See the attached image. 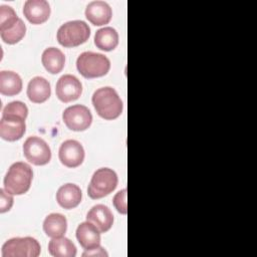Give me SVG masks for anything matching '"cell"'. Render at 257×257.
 I'll return each instance as SVG.
<instances>
[{"mask_svg":"<svg viewBox=\"0 0 257 257\" xmlns=\"http://www.w3.org/2000/svg\"><path fill=\"white\" fill-rule=\"evenodd\" d=\"M62 119L65 125L74 132H82L89 127L92 121L90 110L82 104L71 105L64 109Z\"/></svg>","mask_w":257,"mask_h":257,"instance_id":"cell-8","label":"cell"},{"mask_svg":"<svg viewBox=\"0 0 257 257\" xmlns=\"http://www.w3.org/2000/svg\"><path fill=\"white\" fill-rule=\"evenodd\" d=\"M82 194L80 188L75 184H65L56 193L57 203L64 209H73L81 202Z\"/></svg>","mask_w":257,"mask_h":257,"instance_id":"cell-16","label":"cell"},{"mask_svg":"<svg viewBox=\"0 0 257 257\" xmlns=\"http://www.w3.org/2000/svg\"><path fill=\"white\" fill-rule=\"evenodd\" d=\"M76 67L83 77L95 78L103 76L109 71L110 61L101 53L85 51L77 57Z\"/></svg>","mask_w":257,"mask_h":257,"instance_id":"cell-3","label":"cell"},{"mask_svg":"<svg viewBox=\"0 0 257 257\" xmlns=\"http://www.w3.org/2000/svg\"><path fill=\"white\" fill-rule=\"evenodd\" d=\"M23 154L28 162L43 166L50 162L51 151L47 143L38 137H29L23 144Z\"/></svg>","mask_w":257,"mask_h":257,"instance_id":"cell-7","label":"cell"},{"mask_svg":"<svg viewBox=\"0 0 257 257\" xmlns=\"http://www.w3.org/2000/svg\"><path fill=\"white\" fill-rule=\"evenodd\" d=\"M92 104L97 114L107 120L118 117L123 107L117 92L110 86L96 89L92 95Z\"/></svg>","mask_w":257,"mask_h":257,"instance_id":"cell-1","label":"cell"},{"mask_svg":"<svg viewBox=\"0 0 257 257\" xmlns=\"http://www.w3.org/2000/svg\"><path fill=\"white\" fill-rule=\"evenodd\" d=\"M22 89V80L14 71L2 70L0 72V92L3 95H16Z\"/></svg>","mask_w":257,"mask_h":257,"instance_id":"cell-19","label":"cell"},{"mask_svg":"<svg viewBox=\"0 0 257 257\" xmlns=\"http://www.w3.org/2000/svg\"><path fill=\"white\" fill-rule=\"evenodd\" d=\"M76 238L80 246L85 250L100 246V232L88 221L78 225L76 229Z\"/></svg>","mask_w":257,"mask_h":257,"instance_id":"cell-15","label":"cell"},{"mask_svg":"<svg viewBox=\"0 0 257 257\" xmlns=\"http://www.w3.org/2000/svg\"><path fill=\"white\" fill-rule=\"evenodd\" d=\"M86 221L92 223L100 233L107 232L113 224V215L110 209L102 204L93 206L86 214Z\"/></svg>","mask_w":257,"mask_h":257,"instance_id":"cell-13","label":"cell"},{"mask_svg":"<svg viewBox=\"0 0 257 257\" xmlns=\"http://www.w3.org/2000/svg\"><path fill=\"white\" fill-rule=\"evenodd\" d=\"M113 206L120 214H126L127 213V207H126V189H122L121 191H118L115 196L113 197Z\"/></svg>","mask_w":257,"mask_h":257,"instance_id":"cell-26","label":"cell"},{"mask_svg":"<svg viewBox=\"0 0 257 257\" xmlns=\"http://www.w3.org/2000/svg\"><path fill=\"white\" fill-rule=\"evenodd\" d=\"M67 229L66 218L59 213L49 214L43 222V230L48 237L56 238L65 234Z\"/></svg>","mask_w":257,"mask_h":257,"instance_id":"cell-20","label":"cell"},{"mask_svg":"<svg viewBox=\"0 0 257 257\" xmlns=\"http://www.w3.org/2000/svg\"><path fill=\"white\" fill-rule=\"evenodd\" d=\"M112 16L110 6L104 1H92L85 8L86 19L95 26L107 24Z\"/></svg>","mask_w":257,"mask_h":257,"instance_id":"cell-14","label":"cell"},{"mask_svg":"<svg viewBox=\"0 0 257 257\" xmlns=\"http://www.w3.org/2000/svg\"><path fill=\"white\" fill-rule=\"evenodd\" d=\"M117 182V175L114 171L109 168H100L94 172L87 188V194L93 200L103 198L116 188Z\"/></svg>","mask_w":257,"mask_h":257,"instance_id":"cell-5","label":"cell"},{"mask_svg":"<svg viewBox=\"0 0 257 257\" xmlns=\"http://www.w3.org/2000/svg\"><path fill=\"white\" fill-rule=\"evenodd\" d=\"M58 157L62 165L67 168H76L84 160V150L81 144L75 140L63 142L59 148Z\"/></svg>","mask_w":257,"mask_h":257,"instance_id":"cell-11","label":"cell"},{"mask_svg":"<svg viewBox=\"0 0 257 257\" xmlns=\"http://www.w3.org/2000/svg\"><path fill=\"white\" fill-rule=\"evenodd\" d=\"M13 197L5 189H0V212L5 213L11 209Z\"/></svg>","mask_w":257,"mask_h":257,"instance_id":"cell-27","label":"cell"},{"mask_svg":"<svg viewBox=\"0 0 257 257\" xmlns=\"http://www.w3.org/2000/svg\"><path fill=\"white\" fill-rule=\"evenodd\" d=\"M2 114H11V115H19L24 118L27 117L28 108L25 103L22 101H12L9 102L2 110Z\"/></svg>","mask_w":257,"mask_h":257,"instance_id":"cell-25","label":"cell"},{"mask_svg":"<svg viewBox=\"0 0 257 257\" xmlns=\"http://www.w3.org/2000/svg\"><path fill=\"white\" fill-rule=\"evenodd\" d=\"M48 251L54 257H74L76 255L75 245L63 236L52 238L48 244Z\"/></svg>","mask_w":257,"mask_h":257,"instance_id":"cell-22","label":"cell"},{"mask_svg":"<svg viewBox=\"0 0 257 257\" xmlns=\"http://www.w3.org/2000/svg\"><path fill=\"white\" fill-rule=\"evenodd\" d=\"M95 46L103 51L113 50L118 44V34L112 27L98 29L94 35Z\"/></svg>","mask_w":257,"mask_h":257,"instance_id":"cell-21","label":"cell"},{"mask_svg":"<svg viewBox=\"0 0 257 257\" xmlns=\"http://www.w3.org/2000/svg\"><path fill=\"white\" fill-rule=\"evenodd\" d=\"M26 33V26L22 19H18V21L4 31H0V35L2 40L7 44H15L19 42Z\"/></svg>","mask_w":257,"mask_h":257,"instance_id":"cell-23","label":"cell"},{"mask_svg":"<svg viewBox=\"0 0 257 257\" xmlns=\"http://www.w3.org/2000/svg\"><path fill=\"white\" fill-rule=\"evenodd\" d=\"M51 94V88L48 80L41 76L33 77L27 86V96L34 103L46 101Z\"/></svg>","mask_w":257,"mask_h":257,"instance_id":"cell-17","label":"cell"},{"mask_svg":"<svg viewBox=\"0 0 257 257\" xmlns=\"http://www.w3.org/2000/svg\"><path fill=\"white\" fill-rule=\"evenodd\" d=\"M41 61L44 68L48 72L52 74H57L64 67L65 56L62 53V51L59 50L58 48L48 47L43 51Z\"/></svg>","mask_w":257,"mask_h":257,"instance_id":"cell-18","label":"cell"},{"mask_svg":"<svg viewBox=\"0 0 257 257\" xmlns=\"http://www.w3.org/2000/svg\"><path fill=\"white\" fill-rule=\"evenodd\" d=\"M90 28L82 20H72L62 24L57 30V41L64 47L78 46L89 38Z\"/></svg>","mask_w":257,"mask_h":257,"instance_id":"cell-4","label":"cell"},{"mask_svg":"<svg viewBox=\"0 0 257 257\" xmlns=\"http://www.w3.org/2000/svg\"><path fill=\"white\" fill-rule=\"evenodd\" d=\"M19 17L16 15L14 9L8 5L0 6V31H4L14 25Z\"/></svg>","mask_w":257,"mask_h":257,"instance_id":"cell-24","label":"cell"},{"mask_svg":"<svg viewBox=\"0 0 257 257\" xmlns=\"http://www.w3.org/2000/svg\"><path fill=\"white\" fill-rule=\"evenodd\" d=\"M50 6L45 0H27L23 6V14L32 24H41L50 16Z\"/></svg>","mask_w":257,"mask_h":257,"instance_id":"cell-12","label":"cell"},{"mask_svg":"<svg viewBox=\"0 0 257 257\" xmlns=\"http://www.w3.org/2000/svg\"><path fill=\"white\" fill-rule=\"evenodd\" d=\"M32 179L33 172L28 164L14 163L4 178V189L11 195H23L30 189Z\"/></svg>","mask_w":257,"mask_h":257,"instance_id":"cell-2","label":"cell"},{"mask_svg":"<svg viewBox=\"0 0 257 257\" xmlns=\"http://www.w3.org/2000/svg\"><path fill=\"white\" fill-rule=\"evenodd\" d=\"M41 252L38 241L32 237L9 239L2 246V257H37Z\"/></svg>","mask_w":257,"mask_h":257,"instance_id":"cell-6","label":"cell"},{"mask_svg":"<svg viewBox=\"0 0 257 257\" xmlns=\"http://www.w3.org/2000/svg\"><path fill=\"white\" fill-rule=\"evenodd\" d=\"M26 131L25 118L19 115L2 114L0 120V137L8 142L20 140Z\"/></svg>","mask_w":257,"mask_h":257,"instance_id":"cell-9","label":"cell"},{"mask_svg":"<svg viewBox=\"0 0 257 257\" xmlns=\"http://www.w3.org/2000/svg\"><path fill=\"white\" fill-rule=\"evenodd\" d=\"M108 254L105 252V250L98 246L96 248H93V249H90V250H85L83 253H82V256L83 257H86V256H107Z\"/></svg>","mask_w":257,"mask_h":257,"instance_id":"cell-28","label":"cell"},{"mask_svg":"<svg viewBox=\"0 0 257 257\" xmlns=\"http://www.w3.org/2000/svg\"><path fill=\"white\" fill-rule=\"evenodd\" d=\"M55 92L58 99L62 102H70L80 96L82 85L79 79L74 75L64 74L57 80Z\"/></svg>","mask_w":257,"mask_h":257,"instance_id":"cell-10","label":"cell"}]
</instances>
